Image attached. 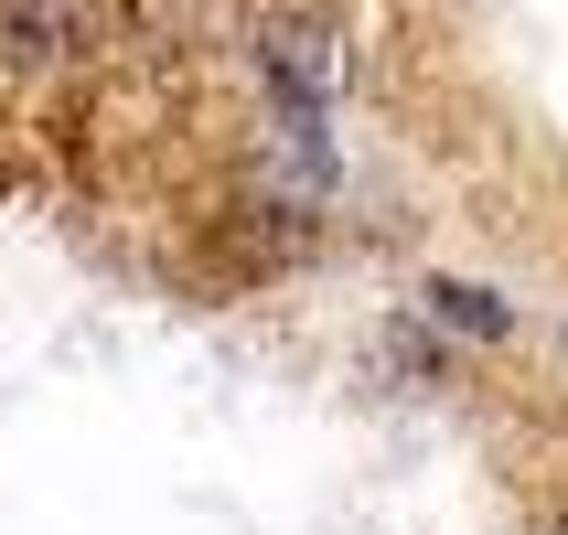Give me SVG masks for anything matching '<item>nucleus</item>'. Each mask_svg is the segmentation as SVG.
<instances>
[{
  "mask_svg": "<svg viewBox=\"0 0 568 535\" xmlns=\"http://www.w3.org/2000/svg\"><path fill=\"white\" fill-rule=\"evenodd\" d=\"M97 0H0V43L11 54H32V64H64V54H87L97 43Z\"/></svg>",
  "mask_w": 568,
  "mask_h": 535,
  "instance_id": "f257e3e1",
  "label": "nucleus"
},
{
  "mask_svg": "<svg viewBox=\"0 0 568 535\" xmlns=\"http://www.w3.org/2000/svg\"><path fill=\"white\" fill-rule=\"evenodd\" d=\"M418 311L450 321V332H473V343H515V300H505V289H483V279H450V268H429Z\"/></svg>",
  "mask_w": 568,
  "mask_h": 535,
  "instance_id": "f03ea898",
  "label": "nucleus"
}]
</instances>
